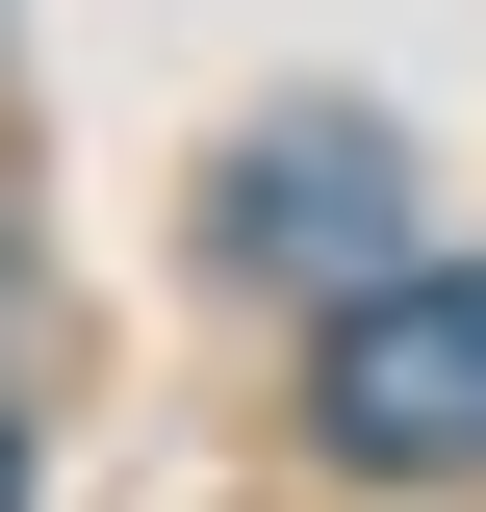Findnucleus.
Segmentation results:
<instances>
[{
  "label": "nucleus",
  "instance_id": "obj_2",
  "mask_svg": "<svg viewBox=\"0 0 486 512\" xmlns=\"http://www.w3.org/2000/svg\"><path fill=\"white\" fill-rule=\"evenodd\" d=\"M384 231V128H256L231 154V256H359Z\"/></svg>",
  "mask_w": 486,
  "mask_h": 512
},
{
  "label": "nucleus",
  "instance_id": "obj_3",
  "mask_svg": "<svg viewBox=\"0 0 486 512\" xmlns=\"http://www.w3.org/2000/svg\"><path fill=\"white\" fill-rule=\"evenodd\" d=\"M0 512H26V410H0Z\"/></svg>",
  "mask_w": 486,
  "mask_h": 512
},
{
  "label": "nucleus",
  "instance_id": "obj_1",
  "mask_svg": "<svg viewBox=\"0 0 486 512\" xmlns=\"http://www.w3.org/2000/svg\"><path fill=\"white\" fill-rule=\"evenodd\" d=\"M307 410H333V461H486V256H461V282H384V308H333Z\"/></svg>",
  "mask_w": 486,
  "mask_h": 512
}]
</instances>
